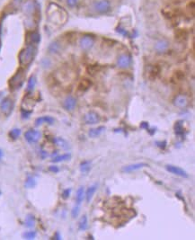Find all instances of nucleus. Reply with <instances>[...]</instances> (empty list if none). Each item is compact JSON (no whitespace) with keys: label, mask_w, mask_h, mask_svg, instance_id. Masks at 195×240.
I'll use <instances>...</instances> for the list:
<instances>
[{"label":"nucleus","mask_w":195,"mask_h":240,"mask_svg":"<svg viewBox=\"0 0 195 240\" xmlns=\"http://www.w3.org/2000/svg\"><path fill=\"white\" fill-rule=\"evenodd\" d=\"M97 184H95V185H91L90 187L86 190V192H85V197L86 202H90V201L93 198L94 194L95 193L96 190H97Z\"/></svg>","instance_id":"16"},{"label":"nucleus","mask_w":195,"mask_h":240,"mask_svg":"<svg viewBox=\"0 0 195 240\" xmlns=\"http://www.w3.org/2000/svg\"><path fill=\"white\" fill-rule=\"evenodd\" d=\"M131 63V56L128 55V54L121 55L118 58V60H117V65H118L119 68H121V69H127V68H129Z\"/></svg>","instance_id":"9"},{"label":"nucleus","mask_w":195,"mask_h":240,"mask_svg":"<svg viewBox=\"0 0 195 240\" xmlns=\"http://www.w3.org/2000/svg\"><path fill=\"white\" fill-rule=\"evenodd\" d=\"M156 144L158 148H160L162 149H165L166 147H167V141H157Z\"/></svg>","instance_id":"35"},{"label":"nucleus","mask_w":195,"mask_h":240,"mask_svg":"<svg viewBox=\"0 0 195 240\" xmlns=\"http://www.w3.org/2000/svg\"><path fill=\"white\" fill-rule=\"evenodd\" d=\"M3 156H4V153H3V151L0 149V160L2 159V158H3Z\"/></svg>","instance_id":"42"},{"label":"nucleus","mask_w":195,"mask_h":240,"mask_svg":"<svg viewBox=\"0 0 195 240\" xmlns=\"http://www.w3.org/2000/svg\"><path fill=\"white\" fill-rule=\"evenodd\" d=\"M25 79V73L23 69H19L10 79L9 86L12 89H19Z\"/></svg>","instance_id":"2"},{"label":"nucleus","mask_w":195,"mask_h":240,"mask_svg":"<svg viewBox=\"0 0 195 240\" xmlns=\"http://www.w3.org/2000/svg\"><path fill=\"white\" fill-rule=\"evenodd\" d=\"M0 109L1 112L6 115V116H9L11 114V112H13L14 109V102L11 98L7 97L5 98L0 104Z\"/></svg>","instance_id":"3"},{"label":"nucleus","mask_w":195,"mask_h":240,"mask_svg":"<svg viewBox=\"0 0 195 240\" xmlns=\"http://www.w3.org/2000/svg\"><path fill=\"white\" fill-rule=\"evenodd\" d=\"M166 169H167V171L173 174V175H175L181 176V177H183V178H187L188 177V174L186 173V171L183 170L181 167H179V166L173 165H167L166 166Z\"/></svg>","instance_id":"6"},{"label":"nucleus","mask_w":195,"mask_h":240,"mask_svg":"<svg viewBox=\"0 0 195 240\" xmlns=\"http://www.w3.org/2000/svg\"><path fill=\"white\" fill-rule=\"evenodd\" d=\"M168 47H169V42L166 40H160V41H157L155 45L156 50L159 53H163V52L167 51Z\"/></svg>","instance_id":"15"},{"label":"nucleus","mask_w":195,"mask_h":240,"mask_svg":"<svg viewBox=\"0 0 195 240\" xmlns=\"http://www.w3.org/2000/svg\"><path fill=\"white\" fill-rule=\"evenodd\" d=\"M37 79H36V77H35V76H32L30 78H29V80H28L27 83V91L28 92H32L33 90L34 89L35 86H36V81Z\"/></svg>","instance_id":"25"},{"label":"nucleus","mask_w":195,"mask_h":240,"mask_svg":"<svg viewBox=\"0 0 195 240\" xmlns=\"http://www.w3.org/2000/svg\"><path fill=\"white\" fill-rule=\"evenodd\" d=\"M91 169V163L89 161H83L80 164V171L82 173H88Z\"/></svg>","instance_id":"29"},{"label":"nucleus","mask_w":195,"mask_h":240,"mask_svg":"<svg viewBox=\"0 0 195 240\" xmlns=\"http://www.w3.org/2000/svg\"><path fill=\"white\" fill-rule=\"evenodd\" d=\"M49 170L50 172H53V173H58L59 171V169L57 165H50L49 167Z\"/></svg>","instance_id":"37"},{"label":"nucleus","mask_w":195,"mask_h":240,"mask_svg":"<svg viewBox=\"0 0 195 240\" xmlns=\"http://www.w3.org/2000/svg\"><path fill=\"white\" fill-rule=\"evenodd\" d=\"M36 235L37 234H36L35 231H26L25 233L23 234V237L25 239H34Z\"/></svg>","instance_id":"32"},{"label":"nucleus","mask_w":195,"mask_h":240,"mask_svg":"<svg viewBox=\"0 0 195 240\" xmlns=\"http://www.w3.org/2000/svg\"><path fill=\"white\" fill-rule=\"evenodd\" d=\"M24 224L27 227H34L35 225V218L33 215L32 214H29L27 215V217L25 218V221H24Z\"/></svg>","instance_id":"27"},{"label":"nucleus","mask_w":195,"mask_h":240,"mask_svg":"<svg viewBox=\"0 0 195 240\" xmlns=\"http://www.w3.org/2000/svg\"><path fill=\"white\" fill-rule=\"evenodd\" d=\"M54 123V119L52 117L50 116H42L37 118L35 120V125L36 126H40L43 123H48V124H52Z\"/></svg>","instance_id":"17"},{"label":"nucleus","mask_w":195,"mask_h":240,"mask_svg":"<svg viewBox=\"0 0 195 240\" xmlns=\"http://www.w3.org/2000/svg\"><path fill=\"white\" fill-rule=\"evenodd\" d=\"M48 50H49V51L50 53L56 54V53H59V52L60 51V50H61V45L59 44V41H52L49 45Z\"/></svg>","instance_id":"18"},{"label":"nucleus","mask_w":195,"mask_h":240,"mask_svg":"<svg viewBox=\"0 0 195 240\" xmlns=\"http://www.w3.org/2000/svg\"><path fill=\"white\" fill-rule=\"evenodd\" d=\"M111 8L110 2L108 0H100L95 4V9L100 14H105L107 13Z\"/></svg>","instance_id":"5"},{"label":"nucleus","mask_w":195,"mask_h":240,"mask_svg":"<svg viewBox=\"0 0 195 240\" xmlns=\"http://www.w3.org/2000/svg\"><path fill=\"white\" fill-rule=\"evenodd\" d=\"M84 198H85V189H84L83 186H81L77 189V194H76V202H77V205L81 204Z\"/></svg>","instance_id":"21"},{"label":"nucleus","mask_w":195,"mask_h":240,"mask_svg":"<svg viewBox=\"0 0 195 240\" xmlns=\"http://www.w3.org/2000/svg\"><path fill=\"white\" fill-rule=\"evenodd\" d=\"M53 141H54L58 146H59L60 148H62V149H68L69 148V143H68L65 139L61 138H55Z\"/></svg>","instance_id":"26"},{"label":"nucleus","mask_w":195,"mask_h":240,"mask_svg":"<svg viewBox=\"0 0 195 240\" xmlns=\"http://www.w3.org/2000/svg\"><path fill=\"white\" fill-rule=\"evenodd\" d=\"M0 195H1V191H0Z\"/></svg>","instance_id":"43"},{"label":"nucleus","mask_w":195,"mask_h":240,"mask_svg":"<svg viewBox=\"0 0 195 240\" xmlns=\"http://www.w3.org/2000/svg\"><path fill=\"white\" fill-rule=\"evenodd\" d=\"M35 185H36V181H35L34 177H33V176H28L26 181H25L24 186H25L26 188H28V189H30V188H33V187H35Z\"/></svg>","instance_id":"30"},{"label":"nucleus","mask_w":195,"mask_h":240,"mask_svg":"<svg viewBox=\"0 0 195 240\" xmlns=\"http://www.w3.org/2000/svg\"><path fill=\"white\" fill-rule=\"evenodd\" d=\"M94 43H95L94 38L89 36V35H85V36L82 37V38L80 39V41H79L80 47L83 49V50H90V49L93 47Z\"/></svg>","instance_id":"8"},{"label":"nucleus","mask_w":195,"mask_h":240,"mask_svg":"<svg viewBox=\"0 0 195 240\" xmlns=\"http://www.w3.org/2000/svg\"><path fill=\"white\" fill-rule=\"evenodd\" d=\"M140 127L142 128V129H148V123H146V122H143V123H141L140 124Z\"/></svg>","instance_id":"38"},{"label":"nucleus","mask_w":195,"mask_h":240,"mask_svg":"<svg viewBox=\"0 0 195 240\" xmlns=\"http://www.w3.org/2000/svg\"><path fill=\"white\" fill-rule=\"evenodd\" d=\"M42 137V133L39 130H29L24 133V138L26 139L28 143L33 144L39 141V139Z\"/></svg>","instance_id":"4"},{"label":"nucleus","mask_w":195,"mask_h":240,"mask_svg":"<svg viewBox=\"0 0 195 240\" xmlns=\"http://www.w3.org/2000/svg\"><path fill=\"white\" fill-rule=\"evenodd\" d=\"M91 86V82L88 80V79H84L82 80L81 82L79 83V85H78V89L80 90V91H85V90H87L89 87H90Z\"/></svg>","instance_id":"28"},{"label":"nucleus","mask_w":195,"mask_h":240,"mask_svg":"<svg viewBox=\"0 0 195 240\" xmlns=\"http://www.w3.org/2000/svg\"><path fill=\"white\" fill-rule=\"evenodd\" d=\"M117 31H118L120 34H121L128 35V33L126 32V30H124V29H121V28H118V30H117Z\"/></svg>","instance_id":"39"},{"label":"nucleus","mask_w":195,"mask_h":240,"mask_svg":"<svg viewBox=\"0 0 195 240\" xmlns=\"http://www.w3.org/2000/svg\"><path fill=\"white\" fill-rule=\"evenodd\" d=\"M179 74H182V72H181V73H180V72H176V73H175V76H179ZM182 76H181V77L177 76V79H178V81H180V80H182V78L184 77V75H182Z\"/></svg>","instance_id":"40"},{"label":"nucleus","mask_w":195,"mask_h":240,"mask_svg":"<svg viewBox=\"0 0 195 240\" xmlns=\"http://www.w3.org/2000/svg\"><path fill=\"white\" fill-rule=\"evenodd\" d=\"M77 2H78V0H67V4H68L70 7H76Z\"/></svg>","instance_id":"36"},{"label":"nucleus","mask_w":195,"mask_h":240,"mask_svg":"<svg viewBox=\"0 0 195 240\" xmlns=\"http://www.w3.org/2000/svg\"><path fill=\"white\" fill-rule=\"evenodd\" d=\"M21 135V130L20 129H13L9 132V137L12 139H16Z\"/></svg>","instance_id":"31"},{"label":"nucleus","mask_w":195,"mask_h":240,"mask_svg":"<svg viewBox=\"0 0 195 240\" xmlns=\"http://www.w3.org/2000/svg\"><path fill=\"white\" fill-rule=\"evenodd\" d=\"M41 41V36L37 32H31L26 36L27 45H36Z\"/></svg>","instance_id":"10"},{"label":"nucleus","mask_w":195,"mask_h":240,"mask_svg":"<svg viewBox=\"0 0 195 240\" xmlns=\"http://www.w3.org/2000/svg\"><path fill=\"white\" fill-rule=\"evenodd\" d=\"M146 166H148V165L146 163H137V164L125 165V166L122 167L121 170H122V172H125V173H131V172L137 171V170L141 169L143 167H146Z\"/></svg>","instance_id":"12"},{"label":"nucleus","mask_w":195,"mask_h":240,"mask_svg":"<svg viewBox=\"0 0 195 240\" xmlns=\"http://www.w3.org/2000/svg\"><path fill=\"white\" fill-rule=\"evenodd\" d=\"M71 158V154L70 153H66V154H63V155H60V156H58L52 159V162L53 163H59V162H64V161H68Z\"/></svg>","instance_id":"24"},{"label":"nucleus","mask_w":195,"mask_h":240,"mask_svg":"<svg viewBox=\"0 0 195 240\" xmlns=\"http://www.w3.org/2000/svg\"><path fill=\"white\" fill-rule=\"evenodd\" d=\"M84 121L85 124H88V125H94V124L98 123L100 122V116L98 114L97 112H88L85 117H84Z\"/></svg>","instance_id":"7"},{"label":"nucleus","mask_w":195,"mask_h":240,"mask_svg":"<svg viewBox=\"0 0 195 240\" xmlns=\"http://www.w3.org/2000/svg\"><path fill=\"white\" fill-rule=\"evenodd\" d=\"M70 193H71V189L70 188H68L66 190H64L62 192V198L63 199H68L70 196Z\"/></svg>","instance_id":"34"},{"label":"nucleus","mask_w":195,"mask_h":240,"mask_svg":"<svg viewBox=\"0 0 195 240\" xmlns=\"http://www.w3.org/2000/svg\"><path fill=\"white\" fill-rule=\"evenodd\" d=\"M37 52V49L35 47V45H27V47L23 49L19 56V62L22 66H29L32 62L34 60L35 55Z\"/></svg>","instance_id":"1"},{"label":"nucleus","mask_w":195,"mask_h":240,"mask_svg":"<svg viewBox=\"0 0 195 240\" xmlns=\"http://www.w3.org/2000/svg\"><path fill=\"white\" fill-rule=\"evenodd\" d=\"M182 121H178L177 123H175L174 125V131L175 134L178 136H182L184 133V129H183V124H182Z\"/></svg>","instance_id":"22"},{"label":"nucleus","mask_w":195,"mask_h":240,"mask_svg":"<svg viewBox=\"0 0 195 240\" xmlns=\"http://www.w3.org/2000/svg\"><path fill=\"white\" fill-rule=\"evenodd\" d=\"M54 239H61V237L59 236V234L58 233V232H57L55 236H54Z\"/></svg>","instance_id":"41"},{"label":"nucleus","mask_w":195,"mask_h":240,"mask_svg":"<svg viewBox=\"0 0 195 240\" xmlns=\"http://www.w3.org/2000/svg\"><path fill=\"white\" fill-rule=\"evenodd\" d=\"M88 227V221H87V217L86 215H84L82 216V218L79 220V223H78V228L79 230L81 231H84V230H86Z\"/></svg>","instance_id":"23"},{"label":"nucleus","mask_w":195,"mask_h":240,"mask_svg":"<svg viewBox=\"0 0 195 240\" xmlns=\"http://www.w3.org/2000/svg\"><path fill=\"white\" fill-rule=\"evenodd\" d=\"M79 212H80V208H79V205L75 206L73 209H72V211H71V216H72V218L73 219H76L78 217V215H79Z\"/></svg>","instance_id":"33"},{"label":"nucleus","mask_w":195,"mask_h":240,"mask_svg":"<svg viewBox=\"0 0 195 240\" xmlns=\"http://www.w3.org/2000/svg\"><path fill=\"white\" fill-rule=\"evenodd\" d=\"M77 105V100L73 96H68L63 103V106L67 111H73Z\"/></svg>","instance_id":"13"},{"label":"nucleus","mask_w":195,"mask_h":240,"mask_svg":"<svg viewBox=\"0 0 195 240\" xmlns=\"http://www.w3.org/2000/svg\"><path fill=\"white\" fill-rule=\"evenodd\" d=\"M35 9H36V4L32 0L25 2L23 7V10L24 14H27V15H32L35 12Z\"/></svg>","instance_id":"14"},{"label":"nucleus","mask_w":195,"mask_h":240,"mask_svg":"<svg viewBox=\"0 0 195 240\" xmlns=\"http://www.w3.org/2000/svg\"><path fill=\"white\" fill-rule=\"evenodd\" d=\"M159 73V68L157 66H151L147 69V76L149 79H155Z\"/></svg>","instance_id":"19"},{"label":"nucleus","mask_w":195,"mask_h":240,"mask_svg":"<svg viewBox=\"0 0 195 240\" xmlns=\"http://www.w3.org/2000/svg\"><path fill=\"white\" fill-rule=\"evenodd\" d=\"M174 104L176 107L184 108L188 105V98L183 95H179L174 98Z\"/></svg>","instance_id":"11"},{"label":"nucleus","mask_w":195,"mask_h":240,"mask_svg":"<svg viewBox=\"0 0 195 240\" xmlns=\"http://www.w3.org/2000/svg\"><path fill=\"white\" fill-rule=\"evenodd\" d=\"M105 130V127L104 126H100V127H97V128H95V129H91L88 132V135L90 136L91 138H95L100 136L104 131Z\"/></svg>","instance_id":"20"}]
</instances>
